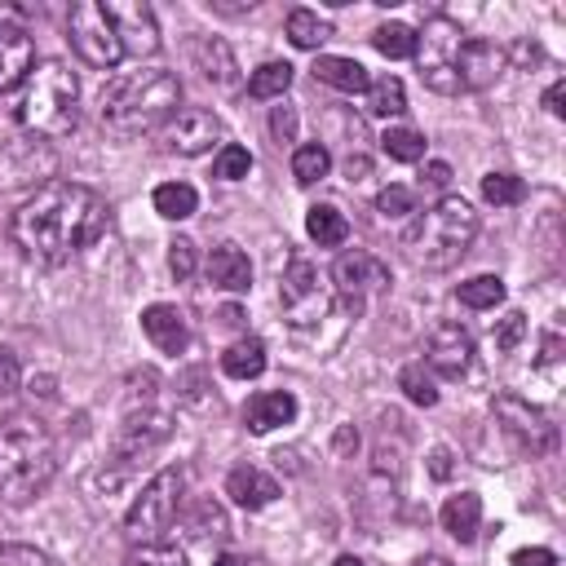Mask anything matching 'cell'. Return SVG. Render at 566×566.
<instances>
[{
    "instance_id": "1",
    "label": "cell",
    "mask_w": 566,
    "mask_h": 566,
    "mask_svg": "<svg viewBox=\"0 0 566 566\" xmlns=\"http://www.w3.org/2000/svg\"><path fill=\"white\" fill-rule=\"evenodd\" d=\"M106 203L97 190L80 181H49L31 199H22L9 217V239L27 261L66 265L84 248L106 234Z\"/></svg>"
},
{
    "instance_id": "2",
    "label": "cell",
    "mask_w": 566,
    "mask_h": 566,
    "mask_svg": "<svg viewBox=\"0 0 566 566\" xmlns=\"http://www.w3.org/2000/svg\"><path fill=\"white\" fill-rule=\"evenodd\" d=\"M177 111H181V80L168 66L124 71L97 97V119L115 137L159 133Z\"/></svg>"
},
{
    "instance_id": "3",
    "label": "cell",
    "mask_w": 566,
    "mask_h": 566,
    "mask_svg": "<svg viewBox=\"0 0 566 566\" xmlns=\"http://www.w3.org/2000/svg\"><path fill=\"white\" fill-rule=\"evenodd\" d=\"M57 473V447L44 424L9 420L0 429V504H31Z\"/></svg>"
},
{
    "instance_id": "4",
    "label": "cell",
    "mask_w": 566,
    "mask_h": 566,
    "mask_svg": "<svg viewBox=\"0 0 566 566\" xmlns=\"http://www.w3.org/2000/svg\"><path fill=\"white\" fill-rule=\"evenodd\" d=\"M473 239H478V212H473V203H464L460 195H442L433 208H424L407 226L402 248L424 270H451L469 252Z\"/></svg>"
},
{
    "instance_id": "5",
    "label": "cell",
    "mask_w": 566,
    "mask_h": 566,
    "mask_svg": "<svg viewBox=\"0 0 566 566\" xmlns=\"http://www.w3.org/2000/svg\"><path fill=\"white\" fill-rule=\"evenodd\" d=\"M18 119L35 137H66L80 119V80H75V71L57 57L31 66V75L22 84Z\"/></svg>"
},
{
    "instance_id": "6",
    "label": "cell",
    "mask_w": 566,
    "mask_h": 566,
    "mask_svg": "<svg viewBox=\"0 0 566 566\" xmlns=\"http://www.w3.org/2000/svg\"><path fill=\"white\" fill-rule=\"evenodd\" d=\"M181 469H159L142 491H137V500L128 504V513H124V535H128V544H159L164 539V531L172 526V517H177V509H181Z\"/></svg>"
},
{
    "instance_id": "7",
    "label": "cell",
    "mask_w": 566,
    "mask_h": 566,
    "mask_svg": "<svg viewBox=\"0 0 566 566\" xmlns=\"http://www.w3.org/2000/svg\"><path fill=\"white\" fill-rule=\"evenodd\" d=\"M66 40H71L75 57L84 66H93V71H115L124 62V44L115 35V22H111L106 4H97V0L71 4V13H66Z\"/></svg>"
},
{
    "instance_id": "8",
    "label": "cell",
    "mask_w": 566,
    "mask_h": 566,
    "mask_svg": "<svg viewBox=\"0 0 566 566\" xmlns=\"http://www.w3.org/2000/svg\"><path fill=\"white\" fill-rule=\"evenodd\" d=\"M460 44H464V31L447 13L429 18L416 31V53L411 57L420 66L424 88H433V93H460V80H455V53H460Z\"/></svg>"
},
{
    "instance_id": "9",
    "label": "cell",
    "mask_w": 566,
    "mask_h": 566,
    "mask_svg": "<svg viewBox=\"0 0 566 566\" xmlns=\"http://www.w3.org/2000/svg\"><path fill=\"white\" fill-rule=\"evenodd\" d=\"M279 305H283V318L296 323V327H310V323H323L327 310H332V283L318 274V265L310 256H292L283 279H279Z\"/></svg>"
},
{
    "instance_id": "10",
    "label": "cell",
    "mask_w": 566,
    "mask_h": 566,
    "mask_svg": "<svg viewBox=\"0 0 566 566\" xmlns=\"http://www.w3.org/2000/svg\"><path fill=\"white\" fill-rule=\"evenodd\" d=\"M491 411H495V420H500V429L517 442V451H531V455H548L553 447H557V424L548 420V411L544 407H535V402H526L522 394H495L491 398Z\"/></svg>"
},
{
    "instance_id": "11",
    "label": "cell",
    "mask_w": 566,
    "mask_h": 566,
    "mask_svg": "<svg viewBox=\"0 0 566 566\" xmlns=\"http://www.w3.org/2000/svg\"><path fill=\"white\" fill-rule=\"evenodd\" d=\"M221 119H217V111H208V106H181L164 128H159V146L168 150V155H203V150H212L217 142H221Z\"/></svg>"
},
{
    "instance_id": "12",
    "label": "cell",
    "mask_w": 566,
    "mask_h": 566,
    "mask_svg": "<svg viewBox=\"0 0 566 566\" xmlns=\"http://www.w3.org/2000/svg\"><path fill=\"white\" fill-rule=\"evenodd\" d=\"M385 287H389V265L380 256H371L363 248L336 256V265H332V292H340L345 301L363 305L367 296H380Z\"/></svg>"
},
{
    "instance_id": "13",
    "label": "cell",
    "mask_w": 566,
    "mask_h": 566,
    "mask_svg": "<svg viewBox=\"0 0 566 566\" xmlns=\"http://www.w3.org/2000/svg\"><path fill=\"white\" fill-rule=\"evenodd\" d=\"M424 367L433 376H447V380H460L469 367H473V336L460 327V323H438L429 332V345H424Z\"/></svg>"
},
{
    "instance_id": "14",
    "label": "cell",
    "mask_w": 566,
    "mask_h": 566,
    "mask_svg": "<svg viewBox=\"0 0 566 566\" xmlns=\"http://www.w3.org/2000/svg\"><path fill=\"white\" fill-rule=\"evenodd\" d=\"M106 13L115 22V35L124 44V53L133 57H150L159 49V27H155V13L137 0H106Z\"/></svg>"
},
{
    "instance_id": "15",
    "label": "cell",
    "mask_w": 566,
    "mask_h": 566,
    "mask_svg": "<svg viewBox=\"0 0 566 566\" xmlns=\"http://www.w3.org/2000/svg\"><path fill=\"white\" fill-rule=\"evenodd\" d=\"M504 66H509V53L491 40H464L455 53V80H460V88H473V93L491 88L504 75Z\"/></svg>"
},
{
    "instance_id": "16",
    "label": "cell",
    "mask_w": 566,
    "mask_h": 566,
    "mask_svg": "<svg viewBox=\"0 0 566 566\" xmlns=\"http://www.w3.org/2000/svg\"><path fill=\"white\" fill-rule=\"evenodd\" d=\"M142 332H146V340H150L159 354H181V349L190 345V323H186V314H181L177 305H168V301H155V305L142 310Z\"/></svg>"
},
{
    "instance_id": "17",
    "label": "cell",
    "mask_w": 566,
    "mask_h": 566,
    "mask_svg": "<svg viewBox=\"0 0 566 566\" xmlns=\"http://www.w3.org/2000/svg\"><path fill=\"white\" fill-rule=\"evenodd\" d=\"M35 66V44L18 22H0V93L27 84Z\"/></svg>"
},
{
    "instance_id": "18",
    "label": "cell",
    "mask_w": 566,
    "mask_h": 566,
    "mask_svg": "<svg viewBox=\"0 0 566 566\" xmlns=\"http://www.w3.org/2000/svg\"><path fill=\"white\" fill-rule=\"evenodd\" d=\"M292 420H296V398H292L287 389H261V394H252L248 407H243V424H248L252 433H270V429L292 424Z\"/></svg>"
},
{
    "instance_id": "19",
    "label": "cell",
    "mask_w": 566,
    "mask_h": 566,
    "mask_svg": "<svg viewBox=\"0 0 566 566\" xmlns=\"http://www.w3.org/2000/svg\"><path fill=\"white\" fill-rule=\"evenodd\" d=\"M226 495H230L239 509H265V504L279 500V482H274L270 473H261L256 464H239V469H230V478H226Z\"/></svg>"
},
{
    "instance_id": "20",
    "label": "cell",
    "mask_w": 566,
    "mask_h": 566,
    "mask_svg": "<svg viewBox=\"0 0 566 566\" xmlns=\"http://www.w3.org/2000/svg\"><path fill=\"white\" fill-rule=\"evenodd\" d=\"M208 279L226 292H248L252 287V261L239 243H217L208 252Z\"/></svg>"
},
{
    "instance_id": "21",
    "label": "cell",
    "mask_w": 566,
    "mask_h": 566,
    "mask_svg": "<svg viewBox=\"0 0 566 566\" xmlns=\"http://www.w3.org/2000/svg\"><path fill=\"white\" fill-rule=\"evenodd\" d=\"M310 71H314L318 84H332V88H340V93H363V88L371 84L367 66L354 62V57H340V53H318Z\"/></svg>"
},
{
    "instance_id": "22",
    "label": "cell",
    "mask_w": 566,
    "mask_h": 566,
    "mask_svg": "<svg viewBox=\"0 0 566 566\" xmlns=\"http://www.w3.org/2000/svg\"><path fill=\"white\" fill-rule=\"evenodd\" d=\"M442 531H451L460 544H473L478 531H482V500L473 491H460V495H447L442 504Z\"/></svg>"
},
{
    "instance_id": "23",
    "label": "cell",
    "mask_w": 566,
    "mask_h": 566,
    "mask_svg": "<svg viewBox=\"0 0 566 566\" xmlns=\"http://www.w3.org/2000/svg\"><path fill=\"white\" fill-rule=\"evenodd\" d=\"M221 371H226L230 380H252V376H261V371H265V345H261L256 336H239L234 345H226Z\"/></svg>"
},
{
    "instance_id": "24",
    "label": "cell",
    "mask_w": 566,
    "mask_h": 566,
    "mask_svg": "<svg viewBox=\"0 0 566 566\" xmlns=\"http://www.w3.org/2000/svg\"><path fill=\"white\" fill-rule=\"evenodd\" d=\"M305 234H310L318 248H340V243L349 239V221H345L340 208H332V203H314V208L305 212Z\"/></svg>"
},
{
    "instance_id": "25",
    "label": "cell",
    "mask_w": 566,
    "mask_h": 566,
    "mask_svg": "<svg viewBox=\"0 0 566 566\" xmlns=\"http://www.w3.org/2000/svg\"><path fill=\"white\" fill-rule=\"evenodd\" d=\"M150 203H155L159 217H168V221H186V217H195L199 195H195L190 181H164V186H155Z\"/></svg>"
},
{
    "instance_id": "26",
    "label": "cell",
    "mask_w": 566,
    "mask_h": 566,
    "mask_svg": "<svg viewBox=\"0 0 566 566\" xmlns=\"http://www.w3.org/2000/svg\"><path fill=\"white\" fill-rule=\"evenodd\" d=\"M363 97H367V111H371V115H380V119H389V115H402V111H407V88H402V80H398V75H380V80H371V84L363 88Z\"/></svg>"
},
{
    "instance_id": "27",
    "label": "cell",
    "mask_w": 566,
    "mask_h": 566,
    "mask_svg": "<svg viewBox=\"0 0 566 566\" xmlns=\"http://www.w3.org/2000/svg\"><path fill=\"white\" fill-rule=\"evenodd\" d=\"M195 66L203 71V80H212V84H230L234 80V57H230V49L221 44V40H195Z\"/></svg>"
},
{
    "instance_id": "28",
    "label": "cell",
    "mask_w": 566,
    "mask_h": 566,
    "mask_svg": "<svg viewBox=\"0 0 566 566\" xmlns=\"http://www.w3.org/2000/svg\"><path fill=\"white\" fill-rule=\"evenodd\" d=\"M380 150L398 164H420L424 159V133H416L411 124H389L380 133Z\"/></svg>"
},
{
    "instance_id": "29",
    "label": "cell",
    "mask_w": 566,
    "mask_h": 566,
    "mask_svg": "<svg viewBox=\"0 0 566 566\" xmlns=\"http://www.w3.org/2000/svg\"><path fill=\"white\" fill-rule=\"evenodd\" d=\"M455 301L469 310H495L504 301V279L500 274H473L455 287Z\"/></svg>"
},
{
    "instance_id": "30",
    "label": "cell",
    "mask_w": 566,
    "mask_h": 566,
    "mask_svg": "<svg viewBox=\"0 0 566 566\" xmlns=\"http://www.w3.org/2000/svg\"><path fill=\"white\" fill-rule=\"evenodd\" d=\"M327 35H332V22L318 18L314 9H292V13H287V40H292L296 49H318Z\"/></svg>"
},
{
    "instance_id": "31",
    "label": "cell",
    "mask_w": 566,
    "mask_h": 566,
    "mask_svg": "<svg viewBox=\"0 0 566 566\" xmlns=\"http://www.w3.org/2000/svg\"><path fill=\"white\" fill-rule=\"evenodd\" d=\"M292 88V66L287 62H261L252 75H248V97H283Z\"/></svg>"
},
{
    "instance_id": "32",
    "label": "cell",
    "mask_w": 566,
    "mask_h": 566,
    "mask_svg": "<svg viewBox=\"0 0 566 566\" xmlns=\"http://www.w3.org/2000/svg\"><path fill=\"white\" fill-rule=\"evenodd\" d=\"M398 389H402L407 402H416V407H433V402H438V376H433L424 363H407V367L398 371Z\"/></svg>"
},
{
    "instance_id": "33",
    "label": "cell",
    "mask_w": 566,
    "mask_h": 566,
    "mask_svg": "<svg viewBox=\"0 0 566 566\" xmlns=\"http://www.w3.org/2000/svg\"><path fill=\"white\" fill-rule=\"evenodd\" d=\"M327 168H332V155H327V146H318V142H305V146H296V150H292V177H296L301 186H314V181H323V177H327Z\"/></svg>"
},
{
    "instance_id": "34",
    "label": "cell",
    "mask_w": 566,
    "mask_h": 566,
    "mask_svg": "<svg viewBox=\"0 0 566 566\" xmlns=\"http://www.w3.org/2000/svg\"><path fill=\"white\" fill-rule=\"evenodd\" d=\"M371 44L385 53V57H411L416 53V31L407 22H380L371 31Z\"/></svg>"
},
{
    "instance_id": "35",
    "label": "cell",
    "mask_w": 566,
    "mask_h": 566,
    "mask_svg": "<svg viewBox=\"0 0 566 566\" xmlns=\"http://www.w3.org/2000/svg\"><path fill=\"white\" fill-rule=\"evenodd\" d=\"M482 199H486L491 208H513V203L526 199V186H522V177H513V172H486V177H482Z\"/></svg>"
},
{
    "instance_id": "36",
    "label": "cell",
    "mask_w": 566,
    "mask_h": 566,
    "mask_svg": "<svg viewBox=\"0 0 566 566\" xmlns=\"http://www.w3.org/2000/svg\"><path fill=\"white\" fill-rule=\"evenodd\" d=\"M124 566H190L186 562V553L177 548V544H133L128 548V557H124Z\"/></svg>"
},
{
    "instance_id": "37",
    "label": "cell",
    "mask_w": 566,
    "mask_h": 566,
    "mask_svg": "<svg viewBox=\"0 0 566 566\" xmlns=\"http://www.w3.org/2000/svg\"><path fill=\"white\" fill-rule=\"evenodd\" d=\"M248 172H252V155H248V146L226 142V146L217 150V159H212V177H217V181H243Z\"/></svg>"
},
{
    "instance_id": "38",
    "label": "cell",
    "mask_w": 566,
    "mask_h": 566,
    "mask_svg": "<svg viewBox=\"0 0 566 566\" xmlns=\"http://www.w3.org/2000/svg\"><path fill=\"white\" fill-rule=\"evenodd\" d=\"M376 212H380V217H407V212H416V190H407V186H385V190L376 195Z\"/></svg>"
},
{
    "instance_id": "39",
    "label": "cell",
    "mask_w": 566,
    "mask_h": 566,
    "mask_svg": "<svg viewBox=\"0 0 566 566\" xmlns=\"http://www.w3.org/2000/svg\"><path fill=\"white\" fill-rule=\"evenodd\" d=\"M522 336H526V314L509 310V314L500 318V327H495V349H500V354H513Z\"/></svg>"
},
{
    "instance_id": "40",
    "label": "cell",
    "mask_w": 566,
    "mask_h": 566,
    "mask_svg": "<svg viewBox=\"0 0 566 566\" xmlns=\"http://www.w3.org/2000/svg\"><path fill=\"white\" fill-rule=\"evenodd\" d=\"M190 535H195V539H203V535H226V513H221L212 500H203L199 513L190 517Z\"/></svg>"
},
{
    "instance_id": "41",
    "label": "cell",
    "mask_w": 566,
    "mask_h": 566,
    "mask_svg": "<svg viewBox=\"0 0 566 566\" xmlns=\"http://www.w3.org/2000/svg\"><path fill=\"white\" fill-rule=\"evenodd\" d=\"M168 270H172V279H190L195 274V243L190 239H172L168 243Z\"/></svg>"
},
{
    "instance_id": "42",
    "label": "cell",
    "mask_w": 566,
    "mask_h": 566,
    "mask_svg": "<svg viewBox=\"0 0 566 566\" xmlns=\"http://www.w3.org/2000/svg\"><path fill=\"white\" fill-rule=\"evenodd\" d=\"M270 133L279 137V142H296V106H274V115H270Z\"/></svg>"
},
{
    "instance_id": "43",
    "label": "cell",
    "mask_w": 566,
    "mask_h": 566,
    "mask_svg": "<svg viewBox=\"0 0 566 566\" xmlns=\"http://www.w3.org/2000/svg\"><path fill=\"white\" fill-rule=\"evenodd\" d=\"M447 181H451V164L429 159V164L420 168V186H424V190H447Z\"/></svg>"
},
{
    "instance_id": "44",
    "label": "cell",
    "mask_w": 566,
    "mask_h": 566,
    "mask_svg": "<svg viewBox=\"0 0 566 566\" xmlns=\"http://www.w3.org/2000/svg\"><path fill=\"white\" fill-rule=\"evenodd\" d=\"M509 566H557V557H553V548L531 544V548H517V553L509 557Z\"/></svg>"
},
{
    "instance_id": "45",
    "label": "cell",
    "mask_w": 566,
    "mask_h": 566,
    "mask_svg": "<svg viewBox=\"0 0 566 566\" xmlns=\"http://www.w3.org/2000/svg\"><path fill=\"white\" fill-rule=\"evenodd\" d=\"M18 380H22V376H18V358H13V349L0 345V394H13Z\"/></svg>"
},
{
    "instance_id": "46",
    "label": "cell",
    "mask_w": 566,
    "mask_h": 566,
    "mask_svg": "<svg viewBox=\"0 0 566 566\" xmlns=\"http://www.w3.org/2000/svg\"><path fill=\"white\" fill-rule=\"evenodd\" d=\"M0 566H49V557L31 548H0Z\"/></svg>"
},
{
    "instance_id": "47",
    "label": "cell",
    "mask_w": 566,
    "mask_h": 566,
    "mask_svg": "<svg viewBox=\"0 0 566 566\" xmlns=\"http://www.w3.org/2000/svg\"><path fill=\"white\" fill-rule=\"evenodd\" d=\"M562 102H566V80H553V84H548V93H544L548 115H557V119H562V115H566V106H562Z\"/></svg>"
},
{
    "instance_id": "48",
    "label": "cell",
    "mask_w": 566,
    "mask_h": 566,
    "mask_svg": "<svg viewBox=\"0 0 566 566\" xmlns=\"http://www.w3.org/2000/svg\"><path fill=\"white\" fill-rule=\"evenodd\" d=\"M429 460H433V464H429V469H433V478H447V473H451V451H447V447H433V455H429Z\"/></svg>"
},
{
    "instance_id": "49",
    "label": "cell",
    "mask_w": 566,
    "mask_h": 566,
    "mask_svg": "<svg viewBox=\"0 0 566 566\" xmlns=\"http://www.w3.org/2000/svg\"><path fill=\"white\" fill-rule=\"evenodd\" d=\"M345 172H349V181H363V172H367V159H345Z\"/></svg>"
},
{
    "instance_id": "50",
    "label": "cell",
    "mask_w": 566,
    "mask_h": 566,
    "mask_svg": "<svg viewBox=\"0 0 566 566\" xmlns=\"http://www.w3.org/2000/svg\"><path fill=\"white\" fill-rule=\"evenodd\" d=\"M407 566H451V557H442V553H424V557H416V562H407Z\"/></svg>"
},
{
    "instance_id": "51",
    "label": "cell",
    "mask_w": 566,
    "mask_h": 566,
    "mask_svg": "<svg viewBox=\"0 0 566 566\" xmlns=\"http://www.w3.org/2000/svg\"><path fill=\"white\" fill-rule=\"evenodd\" d=\"M332 566H367V562H363V557H354V553H345V557H336Z\"/></svg>"
},
{
    "instance_id": "52",
    "label": "cell",
    "mask_w": 566,
    "mask_h": 566,
    "mask_svg": "<svg viewBox=\"0 0 566 566\" xmlns=\"http://www.w3.org/2000/svg\"><path fill=\"white\" fill-rule=\"evenodd\" d=\"M212 566H243V562H239V557H234V553H221V557H217V562H212Z\"/></svg>"
}]
</instances>
